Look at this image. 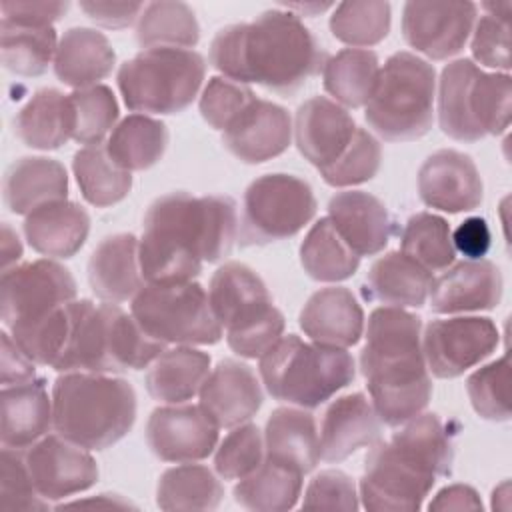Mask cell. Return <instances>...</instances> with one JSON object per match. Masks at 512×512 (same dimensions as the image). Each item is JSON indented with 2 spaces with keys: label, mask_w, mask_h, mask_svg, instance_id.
I'll list each match as a JSON object with an SVG mask.
<instances>
[{
  "label": "cell",
  "mask_w": 512,
  "mask_h": 512,
  "mask_svg": "<svg viewBox=\"0 0 512 512\" xmlns=\"http://www.w3.org/2000/svg\"><path fill=\"white\" fill-rule=\"evenodd\" d=\"M238 240L236 202L230 196L170 192L156 198L138 242L146 282H182L202 272L204 262L224 260Z\"/></svg>",
  "instance_id": "cell-1"
},
{
  "label": "cell",
  "mask_w": 512,
  "mask_h": 512,
  "mask_svg": "<svg viewBox=\"0 0 512 512\" xmlns=\"http://www.w3.org/2000/svg\"><path fill=\"white\" fill-rule=\"evenodd\" d=\"M208 60L228 80L292 96L324 70L328 54L296 14L274 8L218 30Z\"/></svg>",
  "instance_id": "cell-2"
},
{
  "label": "cell",
  "mask_w": 512,
  "mask_h": 512,
  "mask_svg": "<svg viewBox=\"0 0 512 512\" xmlns=\"http://www.w3.org/2000/svg\"><path fill=\"white\" fill-rule=\"evenodd\" d=\"M454 444L438 414H418L390 440L370 446L360 478V500L372 512H416L432 486L452 468Z\"/></svg>",
  "instance_id": "cell-3"
},
{
  "label": "cell",
  "mask_w": 512,
  "mask_h": 512,
  "mask_svg": "<svg viewBox=\"0 0 512 512\" xmlns=\"http://www.w3.org/2000/svg\"><path fill=\"white\" fill-rule=\"evenodd\" d=\"M360 370L370 400L386 426H402L430 402L432 380L422 350V320L404 308L370 312Z\"/></svg>",
  "instance_id": "cell-4"
},
{
  "label": "cell",
  "mask_w": 512,
  "mask_h": 512,
  "mask_svg": "<svg viewBox=\"0 0 512 512\" xmlns=\"http://www.w3.org/2000/svg\"><path fill=\"white\" fill-rule=\"evenodd\" d=\"M72 322L66 346L54 364L56 372L114 374L150 366L166 344L152 338L118 304L72 300Z\"/></svg>",
  "instance_id": "cell-5"
},
{
  "label": "cell",
  "mask_w": 512,
  "mask_h": 512,
  "mask_svg": "<svg viewBox=\"0 0 512 512\" xmlns=\"http://www.w3.org/2000/svg\"><path fill=\"white\" fill-rule=\"evenodd\" d=\"M136 420V392L124 378L96 372H64L52 386L56 434L86 450H106Z\"/></svg>",
  "instance_id": "cell-6"
},
{
  "label": "cell",
  "mask_w": 512,
  "mask_h": 512,
  "mask_svg": "<svg viewBox=\"0 0 512 512\" xmlns=\"http://www.w3.org/2000/svg\"><path fill=\"white\" fill-rule=\"evenodd\" d=\"M260 378L268 394L298 408H318L338 390L352 384L356 364L346 348L282 336L260 356Z\"/></svg>",
  "instance_id": "cell-7"
},
{
  "label": "cell",
  "mask_w": 512,
  "mask_h": 512,
  "mask_svg": "<svg viewBox=\"0 0 512 512\" xmlns=\"http://www.w3.org/2000/svg\"><path fill=\"white\" fill-rule=\"evenodd\" d=\"M512 114V78L484 72L468 58L444 66L438 80V122L458 142H478L508 130Z\"/></svg>",
  "instance_id": "cell-8"
},
{
  "label": "cell",
  "mask_w": 512,
  "mask_h": 512,
  "mask_svg": "<svg viewBox=\"0 0 512 512\" xmlns=\"http://www.w3.org/2000/svg\"><path fill=\"white\" fill-rule=\"evenodd\" d=\"M434 100V66L412 52H396L378 72L364 118L388 142L418 140L432 128Z\"/></svg>",
  "instance_id": "cell-9"
},
{
  "label": "cell",
  "mask_w": 512,
  "mask_h": 512,
  "mask_svg": "<svg viewBox=\"0 0 512 512\" xmlns=\"http://www.w3.org/2000/svg\"><path fill=\"white\" fill-rule=\"evenodd\" d=\"M212 312L226 330L228 346L244 358H260L284 334V316L264 280L242 262L222 264L210 278Z\"/></svg>",
  "instance_id": "cell-10"
},
{
  "label": "cell",
  "mask_w": 512,
  "mask_h": 512,
  "mask_svg": "<svg viewBox=\"0 0 512 512\" xmlns=\"http://www.w3.org/2000/svg\"><path fill=\"white\" fill-rule=\"evenodd\" d=\"M206 60L190 48H146L126 60L116 74L128 110L138 114H178L198 96Z\"/></svg>",
  "instance_id": "cell-11"
},
{
  "label": "cell",
  "mask_w": 512,
  "mask_h": 512,
  "mask_svg": "<svg viewBox=\"0 0 512 512\" xmlns=\"http://www.w3.org/2000/svg\"><path fill=\"white\" fill-rule=\"evenodd\" d=\"M130 314L146 334L164 344L204 346L222 338L208 292L194 280L144 282L132 298Z\"/></svg>",
  "instance_id": "cell-12"
},
{
  "label": "cell",
  "mask_w": 512,
  "mask_h": 512,
  "mask_svg": "<svg viewBox=\"0 0 512 512\" xmlns=\"http://www.w3.org/2000/svg\"><path fill=\"white\" fill-rule=\"evenodd\" d=\"M316 214L312 186L294 174H264L244 192L240 246H264L296 236Z\"/></svg>",
  "instance_id": "cell-13"
},
{
  "label": "cell",
  "mask_w": 512,
  "mask_h": 512,
  "mask_svg": "<svg viewBox=\"0 0 512 512\" xmlns=\"http://www.w3.org/2000/svg\"><path fill=\"white\" fill-rule=\"evenodd\" d=\"M74 298V276L54 260L40 258L2 270L0 316L6 330L34 322Z\"/></svg>",
  "instance_id": "cell-14"
},
{
  "label": "cell",
  "mask_w": 512,
  "mask_h": 512,
  "mask_svg": "<svg viewBox=\"0 0 512 512\" xmlns=\"http://www.w3.org/2000/svg\"><path fill=\"white\" fill-rule=\"evenodd\" d=\"M498 342L500 332L496 324L484 316L432 320L422 334L426 366L442 380L456 378L486 360Z\"/></svg>",
  "instance_id": "cell-15"
},
{
  "label": "cell",
  "mask_w": 512,
  "mask_h": 512,
  "mask_svg": "<svg viewBox=\"0 0 512 512\" xmlns=\"http://www.w3.org/2000/svg\"><path fill=\"white\" fill-rule=\"evenodd\" d=\"M476 14L474 2H406L402 34L416 52L432 60H446L466 46Z\"/></svg>",
  "instance_id": "cell-16"
},
{
  "label": "cell",
  "mask_w": 512,
  "mask_h": 512,
  "mask_svg": "<svg viewBox=\"0 0 512 512\" xmlns=\"http://www.w3.org/2000/svg\"><path fill=\"white\" fill-rule=\"evenodd\" d=\"M24 458L36 492L48 502L80 494L98 480V466L88 450L60 434H46L24 448Z\"/></svg>",
  "instance_id": "cell-17"
},
{
  "label": "cell",
  "mask_w": 512,
  "mask_h": 512,
  "mask_svg": "<svg viewBox=\"0 0 512 512\" xmlns=\"http://www.w3.org/2000/svg\"><path fill=\"white\" fill-rule=\"evenodd\" d=\"M146 442L152 454L164 462H198L214 452L218 426L200 406H160L148 418Z\"/></svg>",
  "instance_id": "cell-18"
},
{
  "label": "cell",
  "mask_w": 512,
  "mask_h": 512,
  "mask_svg": "<svg viewBox=\"0 0 512 512\" xmlns=\"http://www.w3.org/2000/svg\"><path fill=\"white\" fill-rule=\"evenodd\" d=\"M418 196L426 206L442 212H470L482 204L484 184L468 154L442 148L420 166Z\"/></svg>",
  "instance_id": "cell-19"
},
{
  "label": "cell",
  "mask_w": 512,
  "mask_h": 512,
  "mask_svg": "<svg viewBox=\"0 0 512 512\" xmlns=\"http://www.w3.org/2000/svg\"><path fill=\"white\" fill-rule=\"evenodd\" d=\"M292 140L288 112L262 98H254L222 132L224 148L244 164H262L284 154Z\"/></svg>",
  "instance_id": "cell-20"
},
{
  "label": "cell",
  "mask_w": 512,
  "mask_h": 512,
  "mask_svg": "<svg viewBox=\"0 0 512 512\" xmlns=\"http://www.w3.org/2000/svg\"><path fill=\"white\" fill-rule=\"evenodd\" d=\"M502 274L490 260H464L432 278L428 300L436 314L492 310L502 300Z\"/></svg>",
  "instance_id": "cell-21"
},
{
  "label": "cell",
  "mask_w": 512,
  "mask_h": 512,
  "mask_svg": "<svg viewBox=\"0 0 512 512\" xmlns=\"http://www.w3.org/2000/svg\"><path fill=\"white\" fill-rule=\"evenodd\" d=\"M356 128L350 112L326 96H314L300 104L294 118L298 152L316 166V170L330 166L342 156Z\"/></svg>",
  "instance_id": "cell-22"
},
{
  "label": "cell",
  "mask_w": 512,
  "mask_h": 512,
  "mask_svg": "<svg viewBox=\"0 0 512 512\" xmlns=\"http://www.w3.org/2000/svg\"><path fill=\"white\" fill-rule=\"evenodd\" d=\"M200 408L218 428L248 422L262 406V388L254 370L240 360H220L200 388Z\"/></svg>",
  "instance_id": "cell-23"
},
{
  "label": "cell",
  "mask_w": 512,
  "mask_h": 512,
  "mask_svg": "<svg viewBox=\"0 0 512 512\" xmlns=\"http://www.w3.org/2000/svg\"><path fill=\"white\" fill-rule=\"evenodd\" d=\"M382 436V420L362 392L336 398L320 426V458L342 462L360 448H370Z\"/></svg>",
  "instance_id": "cell-24"
},
{
  "label": "cell",
  "mask_w": 512,
  "mask_h": 512,
  "mask_svg": "<svg viewBox=\"0 0 512 512\" xmlns=\"http://www.w3.org/2000/svg\"><path fill=\"white\" fill-rule=\"evenodd\" d=\"M328 218L344 242L362 258L386 248L392 220L380 198L362 190H344L330 198Z\"/></svg>",
  "instance_id": "cell-25"
},
{
  "label": "cell",
  "mask_w": 512,
  "mask_h": 512,
  "mask_svg": "<svg viewBox=\"0 0 512 512\" xmlns=\"http://www.w3.org/2000/svg\"><path fill=\"white\" fill-rule=\"evenodd\" d=\"M298 324L312 342L348 348L364 334V310L352 290L330 286L306 300Z\"/></svg>",
  "instance_id": "cell-26"
},
{
  "label": "cell",
  "mask_w": 512,
  "mask_h": 512,
  "mask_svg": "<svg viewBox=\"0 0 512 512\" xmlns=\"http://www.w3.org/2000/svg\"><path fill=\"white\" fill-rule=\"evenodd\" d=\"M138 238L114 234L104 238L88 260V284L96 298L110 304L132 300L144 286L140 270Z\"/></svg>",
  "instance_id": "cell-27"
},
{
  "label": "cell",
  "mask_w": 512,
  "mask_h": 512,
  "mask_svg": "<svg viewBox=\"0 0 512 512\" xmlns=\"http://www.w3.org/2000/svg\"><path fill=\"white\" fill-rule=\"evenodd\" d=\"M90 232L88 212L70 200L36 208L24 220V236L32 250L48 258H72Z\"/></svg>",
  "instance_id": "cell-28"
},
{
  "label": "cell",
  "mask_w": 512,
  "mask_h": 512,
  "mask_svg": "<svg viewBox=\"0 0 512 512\" xmlns=\"http://www.w3.org/2000/svg\"><path fill=\"white\" fill-rule=\"evenodd\" d=\"M0 398L2 446L24 450L48 434V428L52 426V398L48 396L42 378L2 386Z\"/></svg>",
  "instance_id": "cell-29"
},
{
  "label": "cell",
  "mask_w": 512,
  "mask_h": 512,
  "mask_svg": "<svg viewBox=\"0 0 512 512\" xmlns=\"http://www.w3.org/2000/svg\"><path fill=\"white\" fill-rule=\"evenodd\" d=\"M116 52L108 38L92 28L74 26L58 42L54 56V74L74 90L96 86L112 74Z\"/></svg>",
  "instance_id": "cell-30"
},
{
  "label": "cell",
  "mask_w": 512,
  "mask_h": 512,
  "mask_svg": "<svg viewBox=\"0 0 512 512\" xmlns=\"http://www.w3.org/2000/svg\"><path fill=\"white\" fill-rule=\"evenodd\" d=\"M266 458L308 474L320 460V434L306 408H276L264 430Z\"/></svg>",
  "instance_id": "cell-31"
},
{
  "label": "cell",
  "mask_w": 512,
  "mask_h": 512,
  "mask_svg": "<svg viewBox=\"0 0 512 512\" xmlns=\"http://www.w3.org/2000/svg\"><path fill=\"white\" fill-rule=\"evenodd\" d=\"M66 168L44 156H24L16 160L4 178V202L10 212L28 216L40 206L66 200Z\"/></svg>",
  "instance_id": "cell-32"
},
{
  "label": "cell",
  "mask_w": 512,
  "mask_h": 512,
  "mask_svg": "<svg viewBox=\"0 0 512 512\" xmlns=\"http://www.w3.org/2000/svg\"><path fill=\"white\" fill-rule=\"evenodd\" d=\"M432 274L402 252L380 256L364 280V296L394 308H420L428 300Z\"/></svg>",
  "instance_id": "cell-33"
},
{
  "label": "cell",
  "mask_w": 512,
  "mask_h": 512,
  "mask_svg": "<svg viewBox=\"0 0 512 512\" xmlns=\"http://www.w3.org/2000/svg\"><path fill=\"white\" fill-rule=\"evenodd\" d=\"M16 136L36 150H56L74 134L70 98L56 88H42L14 118Z\"/></svg>",
  "instance_id": "cell-34"
},
{
  "label": "cell",
  "mask_w": 512,
  "mask_h": 512,
  "mask_svg": "<svg viewBox=\"0 0 512 512\" xmlns=\"http://www.w3.org/2000/svg\"><path fill=\"white\" fill-rule=\"evenodd\" d=\"M210 356L192 346L164 350L146 372L148 394L166 404H182L196 394L210 374Z\"/></svg>",
  "instance_id": "cell-35"
},
{
  "label": "cell",
  "mask_w": 512,
  "mask_h": 512,
  "mask_svg": "<svg viewBox=\"0 0 512 512\" xmlns=\"http://www.w3.org/2000/svg\"><path fill=\"white\" fill-rule=\"evenodd\" d=\"M168 138V128L162 120L146 114H130L106 138V152L128 172L148 170L162 160Z\"/></svg>",
  "instance_id": "cell-36"
},
{
  "label": "cell",
  "mask_w": 512,
  "mask_h": 512,
  "mask_svg": "<svg viewBox=\"0 0 512 512\" xmlns=\"http://www.w3.org/2000/svg\"><path fill=\"white\" fill-rule=\"evenodd\" d=\"M302 476L284 464L264 458V462L234 486V500L252 512H284L298 504Z\"/></svg>",
  "instance_id": "cell-37"
},
{
  "label": "cell",
  "mask_w": 512,
  "mask_h": 512,
  "mask_svg": "<svg viewBox=\"0 0 512 512\" xmlns=\"http://www.w3.org/2000/svg\"><path fill=\"white\" fill-rule=\"evenodd\" d=\"M380 72L376 52L364 48H344L328 58L322 70L324 90L334 102L346 108L366 106Z\"/></svg>",
  "instance_id": "cell-38"
},
{
  "label": "cell",
  "mask_w": 512,
  "mask_h": 512,
  "mask_svg": "<svg viewBox=\"0 0 512 512\" xmlns=\"http://www.w3.org/2000/svg\"><path fill=\"white\" fill-rule=\"evenodd\" d=\"M300 264L304 272L318 282H340L350 278L360 256L344 242L328 216L312 224L300 244Z\"/></svg>",
  "instance_id": "cell-39"
},
{
  "label": "cell",
  "mask_w": 512,
  "mask_h": 512,
  "mask_svg": "<svg viewBox=\"0 0 512 512\" xmlns=\"http://www.w3.org/2000/svg\"><path fill=\"white\" fill-rule=\"evenodd\" d=\"M222 496L224 488L216 474L194 462L162 472L156 488L160 510H216Z\"/></svg>",
  "instance_id": "cell-40"
},
{
  "label": "cell",
  "mask_w": 512,
  "mask_h": 512,
  "mask_svg": "<svg viewBox=\"0 0 512 512\" xmlns=\"http://www.w3.org/2000/svg\"><path fill=\"white\" fill-rule=\"evenodd\" d=\"M136 40L146 48H190L200 40V26L194 10L176 0L144 4L136 22Z\"/></svg>",
  "instance_id": "cell-41"
},
{
  "label": "cell",
  "mask_w": 512,
  "mask_h": 512,
  "mask_svg": "<svg viewBox=\"0 0 512 512\" xmlns=\"http://www.w3.org/2000/svg\"><path fill=\"white\" fill-rule=\"evenodd\" d=\"M72 170L84 200L96 208L118 204L132 188V174L120 168L102 144L80 148L74 154Z\"/></svg>",
  "instance_id": "cell-42"
},
{
  "label": "cell",
  "mask_w": 512,
  "mask_h": 512,
  "mask_svg": "<svg viewBox=\"0 0 512 512\" xmlns=\"http://www.w3.org/2000/svg\"><path fill=\"white\" fill-rule=\"evenodd\" d=\"M0 54L8 72L24 78L40 76L48 70L56 56V30L50 28H24L0 22Z\"/></svg>",
  "instance_id": "cell-43"
},
{
  "label": "cell",
  "mask_w": 512,
  "mask_h": 512,
  "mask_svg": "<svg viewBox=\"0 0 512 512\" xmlns=\"http://www.w3.org/2000/svg\"><path fill=\"white\" fill-rule=\"evenodd\" d=\"M400 252L430 274L446 270L456 260L450 224L430 212L410 216L400 236Z\"/></svg>",
  "instance_id": "cell-44"
},
{
  "label": "cell",
  "mask_w": 512,
  "mask_h": 512,
  "mask_svg": "<svg viewBox=\"0 0 512 512\" xmlns=\"http://www.w3.org/2000/svg\"><path fill=\"white\" fill-rule=\"evenodd\" d=\"M392 12L388 2L352 0L334 6L330 32L336 40L352 48H368L382 42L390 32Z\"/></svg>",
  "instance_id": "cell-45"
},
{
  "label": "cell",
  "mask_w": 512,
  "mask_h": 512,
  "mask_svg": "<svg viewBox=\"0 0 512 512\" xmlns=\"http://www.w3.org/2000/svg\"><path fill=\"white\" fill-rule=\"evenodd\" d=\"M68 98L74 114L72 140L84 146L102 144L118 120V102L114 92L104 84H96L90 88L74 90L68 94Z\"/></svg>",
  "instance_id": "cell-46"
},
{
  "label": "cell",
  "mask_w": 512,
  "mask_h": 512,
  "mask_svg": "<svg viewBox=\"0 0 512 512\" xmlns=\"http://www.w3.org/2000/svg\"><path fill=\"white\" fill-rule=\"evenodd\" d=\"M472 408L484 420L506 422L510 418V362L508 354L478 368L466 380Z\"/></svg>",
  "instance_id": "cell-47"
},
{
  "label": "cell",
  "mask_w": 512,
  "mask_h": 512,
  "mask_svg": "<svg viewBox=\"0 0 512 512\" xmlns=\"http://www.w3.org/2000/svg\"><path fill=\"white\" fill-rule=\"evenodd\" d=\"M380 162V142L366 128L358 126L342 156L318 172L326 184L334 188H346L372 180L380 170Z\"/></svg>",
  "instance_id": "cell-48"
},
{
  "label": "cell",
  "mask_w": 512,
  "mask_h": 512,
  "mask_svg": "<svg viewBox=\"0 0 512 512\" xmlns=\"http://www.w3.org/2000/svg\"><path fill=\"white\" fill-rule=\"evenodd\" d=\"M266 458L264 436L256 424L244 422L230 428L214 454V468L224 480H240L252 474Z\"/></svg>",
  "instance_id": "cell-49"
},
{
  "label": "cell",
  "mask_w": 512,
  "mask_h": 512,
  "mask_svg": "<svg viewBox=\"0 0 512 512\" xmlns=\"http://www.w3.org/2000/svg\"><path fill=\"white\" fill-rule=\"evenodd\" d=\"M48 508L50 502L34 488L24 450L4 446L0 456V512H40Z\"/></svg>",
  "instance_id": "cell-50"
},
{
  "label": "cell",
  "mask_w": 512,
  "mask_h": 512,
  "mask_svg": "<svg viewBox=\"0 0 512 512\" xmlns=\"http://www.w3.org/2000/svg\"><path fill=\"white\" fill-rule=\"evenodd\" d=\"M254 98V92L246 84H238L224 76H214L204 86L198 106L202 118L214 130L224 132Z\"/></svg>",
  "instance_id": "cell-51"
},
{
  "label": "cell",
  "mask_w": 512,
  "mask_h": 512,
  "mask_svg": "<svg viewBox=\"0 0 512 512\" xmlns=\"http://www.w3.org/2000/svg\"><path fill=\"white\" fill-rule=\"evenodd\" d=\"M472 56L478 64L508 74L510 70V18H500L492 14H482L474 24Z\"/></svg>",
  "instance_id": "cell-52"
},
{
  "label": "cell",
  "mask_w": 512,
  "mask_h": 512,
  "mask_svg": "<svg viewBox=\"0 0 512 512\" xmlns=\"http://www.w3.org/2000/svg\"><path fill=\"white\" fill-rule=\"evenodd\" d=\"M302 508H324V510H358L360 496L354 480L342 470H322L316 474L302 500Z\"/></svg>",
  "instance_id": "cell-53"
},
{
  "label": "cell",
  "mask_w": 512,
  "mask_h": 512,
  "mask_svg": "<svg viewBox=\"0 0 512 512\" xmlns=\"http://www.w3.org/2000/svg\"><path fill=\"white\" fill-rule=\"evenodd\" d=\"M68 2H48V0H2V22L24 26V28H50L56 20H60Z\"/></svg>",
  "instance_id": "cell-54"
},
{
  "label": "cell",
  "mask_w": 512,
  "mask_h": 512,
  "mask_svg": "<svg viewBox=\"0 0 512 512\" xmlns=\"http://www.w3.org/2000/svg\"><path fill=\"white\" fill-rule=\"evenodd\" d=\"M80 10L96 24L118 30L126 28L132 22H138L144 4L142 2H100V0H82Z\"/></svg>",
  "instance_id": "cell-55"
},
{
  "label": "cell",
  "mask_w": 512,
  "mask_h": 512,
  "mask_svg": "<svg viewBox=\"0 0 512 512\" xmlns=\"http://www.w3.org/2000/svg\"><path fill=\"white\" fill-rule=\"evenodd\" d=\"M2 356H0V372L2 386H14L36 378V362L18 346L8 330L2 334Z\"/></svg>",
  "instance_id": "cell-56"
},
{
  "label": "cell",
  "mask_w": 512,
  "mask_h": 512,
  "mask_svg": "<svg viewBox=\"0 0 512 512\" xmlns=\"http://www.w3.org/2000/svg\"><path fill=\"white\" fill-rule=\"evenodd\" d=\"M452 244L454 250L464 254L468 260H480L482 256H486L492 244L486 220L480 216H470L464 222H460L452 232Z\"/></svg>",
  "instance_id": "cell-57"
},
{
  "label": "cell",
  "mask_w": 512,
  "mask_h": 512,
  "mask_svg": "<svg viewBox=\"0 0 512 512\" xmlns=\"http://www.w3.org/2000/svg\"><path fill=\"white\" fill-rule=\"evenodd\" d=\"M428 510H482V500L472 486L452 484L434 496Z\"/></svg>",
  "instance_id": "cell-58"
},
{
  "label": "cell",
  "mask_w": 512,
  "mask_h": 512,
  "mask_svg": "<svg viewBox=\"0 0 512 512\" xmlns=\"http://www.w3.org/2000/svg\"><path fill=\"white\" fill-rule=\"evenodd\" d=\"M0 254H2V270H8L16 266V262L22 256V244L18 234L4 222L2 224V244H0Z\"/></svg>",
  "instance_id": "cell-59"
},
{
  "label": "cell",
  "mask_w": 512,
  "mask_h": 512,
  "mask_svg": "<svg viewBox=\"0 0 512 512\" xmlns=\"http://www.w3.org/2000/svg\"><path fill=\"white\" fill-rule=\"evenodd\" d=\"M132 508L134 504L124 500L118 494H98L94 498H84V500H74V502H64L60 508Z\"/></svg>",
  "instance_id": "cell-60"
},
{
  "label": "cell",
  "mask_w": 512,
  "mask_h": 512,
  "mask_svg": "<svg viewBox=\"0 0 512 512\" xmlns=\"http://www.w3.org/2000/svg\"><path fill=\"white\" fill-rule=\"evenodd\" d=\"M334 4H330V2H294V4H282L280 8L282 10H288V12H292V14H296L298 18L300 16H316V14H320V12H324V10H328V8H332Z\"/></svg>",
  "instance_id": "cell-61"
}]
</instances>
